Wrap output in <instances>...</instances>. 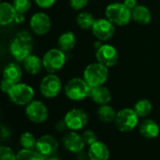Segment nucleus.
<instances>
[{"label": "nucleus", "instance_id": "35", "mask_svg": "<svg viewBox=\"0 0 160 160\" xmlns=\"http://www.w3.org/2000/svg\"><path fill=\"white\" fill-rule=\"evenodd\" d=\"M67 128H68V127H67V125H66V123H65L64 120H62V121H60V122H57L56 125H55V129H56V131H58V132H63V131L66 130Z\"/></svg>", "mask_w": 160, "mask_h": 160}, {"label": "nucleus", "instance_id": "20", "mask_svg": "<svg viewBox=\"0 0 160 160\" xmlns=\"http://www.w3.org/2000/svg\"><path fill=\"white\" fill-rule=\"evenodd\" d=\"M16 14L17 11L12 4L8 2H2L0 4V24L2 26L13 22Z\"/></svg>", "mask_w": 160, "mask_h": 160}, {"label": "nucleus", "instance_id": "3", "mask_svg": "<svg viewBox=\"0 0 160 160\" xmlns=\"http://www.w3.org/2000/svg\"><path fill=\"white\" fill-rule=\"evenodd\" d=\"M108 78L109 68L98 62L89 64L83 70V79L91 88L104 85Z\"/></svg>", "mask_w": 160, "mask_h": 160}, {"label": "nucleus", "instance_id": "15", "mask_svg": "<svg viewBox=\"0 0 160 160\" xmlns=\"http://www.w3.org/2000/svg\"><path fill=\"white\" fill-rule=\"evenodd\" d=\"M63 145L66 150L71 153H80L83 150L85 142L82 136L75 131L68 132L63 138Z\"/></svg>", "mask_w": 160, "mask_h": 160}, {"label": "nucleus", "instance_id": "23", "mask_svg": "<svg viewBox=\"0 0 160 160\" xmlns=\"http://www.w3.org/2000/svg\"><path fill=\"white\" fill-rule=\"evenodd\" d=\"M57 45L60 50L65 52L71 51L76 45V36L71 31H67L61 34L57 40Z\"/></svg>", "mask_w": 160, "mask_h": 160}, {"label": "nucleus", "instance_id": "36", "mask_svg": "<svg viewBox=\"0 0 160 160\" xmlns=\"http://www.w3.org/2000/svg\"><path fill=\"white\" fill-rule=\"evenodd\" d=\"M130 10H132L133 8H135L139 4H138V2H137V0H124V2H123Z\"/></svg>", "mask_w": 160, "mask_h": 160}, {"label": "nucleus", "instance_id": "5", "mask_svg": "<svg viewBox=\"0 0 160 160\" xmlns=\"http://www.w3.org/2000/svg\"><path fill=\"white\" fill-rule=\"evenodd\" d=\"M8 96L10 101L15 105L27 106L31 101H33L35 91L32 86L23 82H18L14 84Z\"/></svg>", "mask_w": 160, "mask_h": 160}, {"label": "nucleus", "instance_id": "21", "mask_svg": "<svg viewBox=\"0 0 160 160\" xmlns=\"http://www.w3.org/2000/svg\"><path fill=\"white\" fill-rule=\"evenodd\" d=\"M131 11H132V20L139 24L146 25L152 20V13L150 9L144 5H138Z\"/></svg>", "mask_w": 160, "mask_h": 160}, {"label": "nucleus", "instance_id": "8", "mask_svg": "<svg viewBox=\"0 0 160 160\" xmlns=\"http://www.w3.org/2000/svg\"><path fill=\"white\" fill-rule=\"evenodd\" d=\"M40 93L47 98H56L62 89V82L54 73H49L40 82Z\"/></svg>", "mask_w": 160, "mask_h": 160}, {"label": "nucleus", "instance_id": "10", "mask_svg": "<svg viewBox=\"0 0 160 160\" xmlns=\"http://www.w3.org/2000/svg\"><path fill=\"white\" fill-rule=\"evenodd\" d=\"M25 114L31 122L41 124L48 119L49 112L46 105L42 101L33 100L26 106Z\"/></svg>", "mask_w": 160, "mask_h": 160}, {"label": "nucleus", "instance_id": "17", "mask_svg": "<svg viewBox=\"0 0 160 160\" xmlns=\"http://www.w3.org/2000/svg\"><path fill=\"white\" fill-rule=\"evenodd\" d=\"M88 157L90 160H108L110 158V151L104 142L98 141L89 146Z\"/></svg>", "mask_w": 160, "mask_h": 160}, {"label": "nucleus", "instance_id": "32", "mask_svg": "<svg viewBox=\"0 0 160 160\" xmlns=\"http://www.w3.org/2000/svg\"><path fill=\"white\" fill-rule=\"evenodd\" d=\"M89 0H69V6L74 10H82L88 5Z\"/></svg>", "mask_w": 160, "mask_h": 160}, {"label": "nucleus", "instance_id": "19", "mask_svg": "<svg viewBox=\"0 0 160 160\" xmlns=\"http://www.w3.org/2000/svg\"><path fill=\"white\" fill-rule=\"evenodd\" d=\"M22 76V70L18 63L8 64L3 70V79L16 84L20 82Z\"/></svg>", "mask_w": 160, "mask_h": 160}, {"label": "nucleus", "instance_id": "13", "mask_svg": "<svg viewBox=\"0 0 160 160\" xmlns=\"http://www.w3.org/2000/svg\"><path fill=\"white\" fill-rule=\"evenodd\" d=\"M29 26L34 34L38 36H43L51 29V19L45 12H37L30 18Z\"/></svg>", "mask_w": 160, "mask_h": 160}, {"label": "nucleus", "instance_id": "38", "mask_svg": "<svg viewBox=\"0 0 160 160\" xmlns=\"http://www.w3.org/2000/svg\"><path fill=\"white\" fill-rule=\"evenodd\" d=\"M49 160H59V159H56V158H51V159Z\"/></svg>", "mask_w": 160, "mask_h": 160}, {"label": "nucleus", "instance_id": "18", "mask_svg": "<svg viewBox=\"0 0 160 160\" xmlns=\"http://www.w3.org/2000/svg\"><path fill=\"white\" fill-rule=\"evenodd\" d=\"M159 126L152 119H145L139 125L140 134L146 139H155L159 134Z\"/></svg>", "mask_w": 160, "mask_h": 160}, {"label": "nucleus", "instance_id": "7", "mask_svg": "<svg viewBox=\"0 0 160 160\" xmlns=\"http://www.w3.org/2000/svg\"><path fill=\"white\" fill-rule=\"evenodd\" d=\"M114 123L119 131L130 132L139 124V115L134 109L125 108L117 112Z\"/></svg>", "mask_w": 160, "mask_h": 160}, {"label": "nucleus", "instance_id": "31", "mask_svg": "<svg viewBox=\"0 0 160 160\" xmlns=\"http://www.w3.org/2000/svg\"><path fill=\"white\" fill-rule=\"evenodd\" d=\"M82 138H83V141H84L85 144H87L89 146L98 141V135L93 130H86V131H84L83 134H82Z\"/></svg>", "mask_w": 160, "mask_h": 160}, {"label": "nucleus", "instance_id": "1", "mask_svg": "<svg viewBox=\"0 0 160 160\" xmlns=\"http://www.w3.org/2000/svg\"><path fill=\"white\" fill-rule=\"evenodd\" d=\"M33 38L31 34L25 30L16 34L9 45V52L17 62L23 60L31 54L33 50Z\"/></svg>", "mask_w": 160, "mask_h": 160}, {"label": "nucleus", "instance_id": "29", "mask_svg": "<svg viewBox=\"0 0 160 160\" xmlns=\"http://www.w3.org/2000/svg\"><path fill=\"white\" fill-rule=\"evenodd\" d=\"M12 5L14 6L17 12L25 14L26 12L30 10L32 7V1L31 0H13Z\"/></svg>", "mask_w": 160, "mask_h": 160}, {"label": "nucleus", "instance_id": "16", "mask_svg": "<svg viewBox=\"0 0 160 160\" xmlns=\"http://www.w3.org/2000/svg\"><path fill=\"white\" fill-rule=\"evenodd\" d=\"M89 98H91V99L95 103H97L100 106L107 105L112 100V93L106 86L101 85V86L91 88Z\"/></svg>", "mask_w": 160, "mask_h": 160}, {"label": "nucleus", "instance_id": "9", "mask_svg": "<svg viewBox=\"0 0 160 160\" xmlns=\"http://www.w3.org/2000/svg\"><path fill=\"white\" fill-rule=\"evenodd\" d=\"M97 62L104 65L107 68L115 66L119 60L117 49L111 44H102L96 52Z\"/></svg>", "mask_w": 160, "mask_h": 160}, {"label": "nucleus", "instance_id": "30", "mask_svg": "<svg viewBox=\"0 0 160 160\" xmlns=\"http://www.w3.org/2000/svg\"><path fill=\"white\" fill-rule=\"evenodd\" d=\"M0 160H17V155L7 146L0 147Z\"/></svg>", "mask_w": 160, "mask_h": 160}, {"label": "nucleus", "instance_id": "24", "mask_svg": "<svg viewBox=\"0 0 160 160\" xmlns=\"http://www.w3.org/2000/svg\"><path fill=\"white\" fill-rule=\"evenodd\" d=\"M76 22L80 28L83 30H89L92 29L96 22V19L92 13H89L87 11H82L78 14L76 18Z\"/></svg>", "mask_w": 160, "mask_h": 160}, {"label": "nucleus", "instance_id": "4", "mask_svg": "<svg viewBox=\"0 0 160 160\" xmlns=\"http://www.w3.org/2000/svg\"><path fill=\"white\" fill-rule=\"evenodd\" d=\"M67 98L73 101H81L90 97L91 87L82 78H73L65 85Z\"/></svg>", "mask_w": 160, "mask_h": 160}, {"label": "nucleus", "instance_id": "11", "mask_svg": "<svg viewBox=\"0 0 160 160\" xmlns=\"http://www.w3.org/2000/svg\"><path fill=\"white\" fill-rule=\"evenodd\" d=\"M64 121L68 129L78 131L86 126L88 122V115L81 109H72L66 113Z\"/></svg>", "mask_w": 160, "mask_h": 160}, {"label": "nucleus", "instance_id": "27", "mask_svg": "<svg viewBox=\"0 0 160 160\" xmlns=\"http://www.w3.org/2000/svg\"><path fill=\"white\" fill-rule=\"evenodd\" d=\"M37 141L36 137L30 132H23L20 137V144L22 149L26 150H35Z\"/></svg>", "mask_w": 160, "mask_h": 160}, {"label": "nucleus", "instance_id": "37", "mask_svg": "<svg viewBox=\"0 0 160 160\" xmlns=\"http://www.w3.org/2000/svg\"><path fill=\"white\" fill-rule=\"evenodd\" d=\"M24 20H25V18H24V14L17 12V14H16V16H15V19H14V22L19 24V23L23 22H24Z\"/></svg>", "mask_w": 160, "mask_h": 160}, {"label": "nucleus", "instance_id": "22", "mask_svg": "<svg viewBox=\"0 0 160 160\" xmlns=\"http://www.w3.org/2000/svg\"><path fill=\"white\" fill-rule=\"evenodd\" d=\"M22 66L25 71L31 75H36L39 73L41 69L44 68L42 58H39L38 56L32 54V53L23 60Z\"/></svg>", "mask_w": 160, "mask_h": 160}, {"label": "nucleus", "instance_id": "34", "mask_svg": "<svg viewBox=\"0 0 160 160\" xmlns=\"http://www.w3.org/2000/svg\"><path fill=\"white\" fill-rule=\"evenodd\" d=\"M13 86H14V83H12V82L5 80V79H3L2 82H1V90L4 93H6V94H8V92L11 90V88Z\"/></svg>", "mask_w": 160, "mask_h": 160}, {"label": "nucleus", "instance_id": "2", "mask_svg": "<svg viewBox=\"0 0 160 160\" xmlns=\"http://www.w3.org/2000/svg\"><path fill=\"white\" fill-rule=\"evenodd\" d=\"M105 16L114 25L125 26L132 20V11L124 3L114 2L107 6Z\"/></svg>", "mask_w": 160, "mask_h": 160}, {"label": "nucleus", "instance_id": "12", "mask_svg": "<svg viewBox=\"0 0 160 160\" xmlns=\"http://www.w3.org/2000/svg\"><path fill=\"white\" fill-rule=\"evenodd\" d=\"M93 35L100 41H107L111 39L115 33V25L107 18H100L96 20L92 27Z\"/></svg>", "mask_w": 160, "mask_h": 160}, {"label": "nucleus", "instance_id": "33", "mask_svg": "<svg viewBox=\"0 0 160 160\" xmlns=\"http://www.w3.org/2000/svg\"><path fill=\"white\" fill-rule=\"evenodd\" d=\"M56 0H34L35 4L40 8H50L55 4Z\"/></svg>", "mask_w": 160, "mask_h": 160}, {"label": "nucleus", "instance_id": "25", "mask_svg": "<svg viewBox=\"0 0 160 160\" xmlns=\"http://www.w3.org/2000/svg\"><path fill=\"white\" fill-rule=\"evenodd\" d=\"M116 115H117V112L114 111L112 107H111L108 104L100 106L99 109L98 110V117L99 118L100 121L104 123L114 122L116 119Z\"/></svg>", "mask_w": 160, "mask_h": 160}, {"label": "nucleus", "instance_id": "26", "mask_svg": "<svg viewBox=\"0 0 160 160\" xmlns=\"http://www.w3.org/2000/svg\"><path fill=\"white\" fill-rule=\"evenodd\" d=\"M134 110L139 115V117H146L148 116L153 110V105L148 99H140L134 105Z\"/></svg>", "mask_w": 160, "mask_h": 160}, {"label": "nucleus", "instance_id": "14", "mask_svg": "<svg viewBox=\"0 0 160 160\" xmlns=\"http://www.w3.org/2000/svg\"><path fill=\"white\" fill-rule=\"evenodd\" d=\"M58 149V142L52 135H43L37 141L36 151L43 157L52 156Z\"/></svg>", "mask_w": 160, "mask_h": 160}, {"label": "nucleus", "instance_id": "6", "mask_svg": "<svg viewBox=\"0 0 160 160\" xmlns=\"http://www.w3.org/2000/svg\"><path fill=\"white\" fill-rule=\"evenodd\" d=\"M43 67L49 73H55L61 70L67 61L66 52L59 48H53L45 52L42 57Z\"/></svg>", "mask_w": 160, "mask_h": 160}, {"label": "nucleus", "instance_id": "28", "mask_svg": "<svg viewBox=\"0 0 160 160\" xmlns=\"http://www.w3.org/2000/svg\"><path fill=\"white\" fill-rule=\"evenodd\" d=\"M17 160H45V157L36 150L22 149L17 154Z\"/></svg>", "mask_w": 160, "mask_h": 160}]
</instances>
